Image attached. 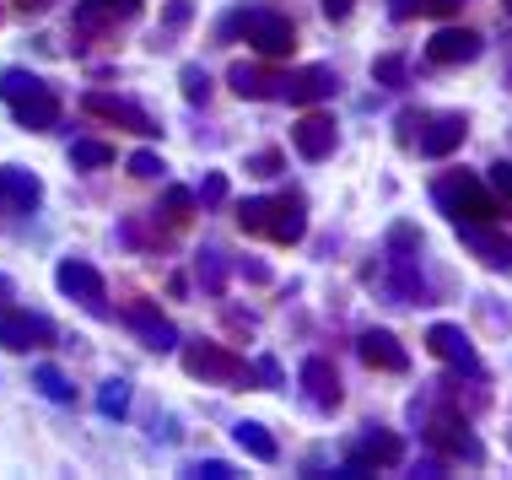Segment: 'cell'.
I'll use <instances>...</instances> for the list:
<instances>
[{
  "label": "cell",
  "mask_w": 512,
  "mask_h": 480,
  "mask_svg": "<svg viewBox=\"0 0 512 480\" xmlns=\"http://www.w3.org/2000/svg\"><path fill=\"white\" fill-rule=\"evenodd\" d=\"M0 98H6L11 119H17L22 130H49L54 119H60V92H54L44 76L22 71V65H6V71H0Z\"/></svg>",
  "instance_id": "obj_1"
},
{
  "label": "cell",
  "mask_w": 512,
  "mask_h": 480,
  "mask_svg": "<svg viewBox=\"0 0 512 480\" xmlns=\"http://www.w3.org/2000/svg\"><path fill=\"white\" fill-rule=\"evenodd\" d=\"M238 227L248 238H270V243H302L308 216H302L297 195H259L238 205Z\"/></svg>",
  "instance_id": "obj_2"
},
{
  "label": "cell",
  "mask_w": 512,
  "mask_h": 480,
  "mask_svg": "<svg viewBox=\"0 0 512 480\" xmlns=\"http://www.w3.org/2000/svg\"><path fill=\"white\" fill-rule=\"evenodd\" d=\"M432 200H437L442 216H453V222H491L496 216V189L480 184L475 173H442Z\"/></svg>",
  "instance_id": "obj_3"
},
{
  "label": "cell",
  "mask_w": 512,
  "mask_h": 480,
  "mask_svg": "<svg viewBox=\"0 0 512 480\" xmlns=\"http://www.w3.org/2000/svg\"><path fill=\"white\" fill-rule=\"evenodd\" d=\"M227 33H243L248 44L265 54V60H281V54L297 49V27H292V17H281L275 6H248V11H238V17L227 22Z\"/></svg>",
  "instance_id": "obj_4"
},
{
  "label": "cell",
  "mask_w": 512,
  "mask_h": 480,
  "mask_svg": "<svg viewBox=\"0 0 512 480\" xmlns=\"http://www.w3.org/2000/svg\"><path fill=\"white\" fill-rule=\"evenodd\" d=\"M54 286H60L71 303L87 308L92 319H108V286H103V276H98V265H87V259H60Z\"/></svg>",
  "instance_id": "obj_5"
},
{
  "label": "cell",
  "mask_w": 512,
  "mask_h": 480,
  "mask_svg": "<svg viewBox=\"0 0 512 480\" xmlns=\"http://www.w3.org/2000/svg\"><path fill=\"white\" fill-rule=\"evenodd\" d=\"M178 356H184V373L189 378H205V383H248V362H243V356H232L227 346L195 340V346H184Z\"/></svg>",
  "instance_id": "obj_6"
},
{
  "label": "cell",
  "mask_w": 512,
  "mask_h": 480,
  "mask_svg": "<svg viewBox=\"0 0 512 480\" xmlns=\"http://www.w3.org/2000/svg\"><path fill=\"white\" fill-rule=\"evenodd\" d=\"M405 459V443H399V432H383V427H367V437L351 448V459L340 464V480H362L372 470H389V464Z\"/></svg>",
  "instance_id": "obj_7"
},
{
  "label": "cell",
  "mask_w": 512,
  "mask_h": 480,
  "mask_svg": "<svg viewBox=\"0 0 512 480\" xmlns=\"http://www.w3.org/2000/svg\"><path fill=\"white\" fill-rule=\"evenodd\" d=\"M426 443L442 448V454H453V459L486 464V448L475 443V432H469V421L459 416V410H437V416H426Z\"/></svg>",
  "instance_id": "obj_8"
},
{
  "label": "cell",
  "mask_w": 512,
  "mask_h": 480,
  "mask_svg": "<svg viewBox=\"0 0 512 480\" xmlns=\"http://www.w3.org/2000/svg\"><path fill=\"white\" fill-rule=\"evenodd\" d=\"M426 351H432L437 362H448V367H459V373H469V378H486V362H480L475 340H469L459 324H432V329H426Z\"/></svg>",
  "instance_id": "obj_9"
},
{
  "label": "cell",
  "mask_w": 512,
  "mask_h": 480,
  "mask_svg": "<svg viewBox=\"0 0 512 480\" xmlns=\"http://www.w3.org/2000/svg\"><path fill=\"white\" fill-rule=\"evenodd\" d=\"M81 108H87L92 119H108V125H119V130H130V135H141V141L162 135L157 125H151L146 108H135L130 98H114V92H87V98H81Z\"/></svg>",
  "instance_id": "obj_10"
},
{
  "label": "cell",
  "mask_w": 512,
  "mask_h": 480,
  "mask_svg": "<svg viewBox=\"0 0 512 480\" xmlns=\"http://www.w3.org/2000/svg\"><path fill=\"white\" fill-rule=\"evenodd\" d=\"M54 340V324L44 319V313H22V308H0V346L6 351H38Z\"/></svg>",
  "instance_id": "obj_11"
},
{
  "label": "cell",
  "mask_w": 512,
  "mask_h": 480,
  "mask_svg": "<svg viewBox=\"0 0 512 480\" xmlns=\"http://www.w3.org/2000/svg\"><path fill=\"white\" fill-rule=\"evenodd\" d=\"M453 227H459V243L486 270H512V238L507 232H496L491 222H453Z\"/></svg>",
  "instance_id": "obj_12"
},
{
  "label": "cell",
  "mask_w": 512,
  "mask_h": 480,
  "mask_svg": "<svg viewBox=\"0 0 512 480\" xmlns=\"http://www.w3.org/2000/svg\"><path fill=\"white\" fill-rule=\"evenodd\" d=\"M469 135V119L464 114H426L421 119V135H415V152L421 157H453Z\"/></svg>",
  "instance_id": "obj_13"
},
{
  "label": "cell",
  "mask_w": 512,
  "mask_h": 480,
  "mask_svg": "<svg viewBox=\"0 0 512 480\" xmlns=\"http://www.w3.org/2000/svg\"><path fill=\"white\" fill-rule=\"evenodd\" d=\"M340 92V76H335V65H302V71L292 76H281V98L286 103H324V98H335Z\"/></svg>",
  "instance_id": "obj_14"
},
{
  "label": "cell",
  "mask_w": 512,
  "mask_h": 480,
  "mask_svg": "<svg viewBox=\"0 0 512 480\" xmlns=\"http://www.w3.org/2000/svg\"><path fill=\"white\" fill-rule=\"evenodd\" d=\"M297 383H302V394H308L313 410H340V400H345L340 373L324 362V356H308V362H302V373H297Z\"/></svg>",
  "instance_id": "obj_15"
},
{
  "label": "cell",
  "mask_w": 512,
  "mask_h": 480,
  "mask_svg": "<svg viewBox=\"0 0 512 480\" xmlns=\"http://www.w3.org/2000/svg\"><path fill=\"white\" fill-rule=\"evenodd\" d=\"M356 351H362V362L372 367V373H410V351L399 346L389 329H362Z\"/></svg>",
  "instance_id": "obj_16"
},
{
  "label": "cell",
  "mask_w": 512,
  "mask_h": 480,
  "mask_svg": "<svg viewBox=\"0 0 512 480\" xmlns=\"http://www.w3.org/2000/svg\"><path fill=\"white\" fill-rule=\"evenodd\" d=\"M335 141H340V125L329 114H302L297 125H292V146L308 162H324L329 152H335Z\"/></svg>",
  "instance_id": "obj_17"
},
{
  "label": "cell",
  "mask_w": 512,
  "mask_h": 480,
  "mask_svg": "<svg viewBox=\"0 0 512 480\" xmlns=\"http://www.w3.org/2000/svg\"><path fill=\"white\" fill-rule=\"evenodd\" d=\"M480 54V33L475 27H437L432 44H426V60L432 65H469Z\"/></svg>",
  "instance_id": "obj_18"
},
{
  "label": "cell",
  "mask_w": 512,
  "mask_h": 480,
  "mask_svg": "<svg viewBox=\"0 0 512 480\" xmlns=\"http://www.w3.org/2000/svg\"><path fill=\"white\" fill-rule=\"evenodd\" d=\"M124 324H130L135 335H141V346H151V351H173L178 346V329L162 319L151 303H130V308H124Z\"/></svg>",
  "instance_id": "obj_19"
},
{
  "label": "cell",
  "mask_w": 512,
  "mask_h": 480,
  "mask_svg": "<svg viewBox=\"0 0 512 480\" xmlns=\"http://www.w3.org/2000/svg\"><path fill=\"white\" fill-rule=\"evenodd\" d=\"M141 17V0H81L76 6V27L81 33H98V27H119Z\"/></svg>",
  "instance_id": "obj_20"
},
{
  "label": "cell",
  "mask_w": 512,
  "mask_h": 480,
  "mask_svg": "<svg viewBox=\"0 0 512 480\" xmlns=\"http://www.w3.org/2000/svg\"><path fill=\"white\" fill-rule=\"evenodd\" d=\"M0 200H6L11 211H38L44 184H38L27 168H17V162H6V168H0Z\"/></svg>",
  "instance_id": "obj_21"
},
{
  "label": "cell",
  "mask_w": 512,
  "mask_h": 480,
  "mask_svg": "<svg viewBox=\"0 0 512 480\" xmlns=\"http://www.w3.org/2000/svg\"><path fill=\"white\" fill-rule=\"evenodd\" d=\"M227 87L238 92V98H270V92H281V81H270L259 65H248V60H238L227 71Z\"/></svg>",
  "instance_id": "obj_22"
},
{
  "label": "cell",
  "mask_w": 512,
  "mask_h": 480,
  "mask_svg": "<svg viewBox=\"0 0 512 480\" xmlns=\"http://www.w3.org/2000/svg\"><path fill=\"white\" fill-rule=\"evenodd\" d=\"M232 437H238V448H243L248 459H259V464H275V454H281V448H275V437L259 427V421H238Z\"/></svg>",
  "instance_id": "obj_23"
},
{
  "label": "cell",
  "mask_w": 512,
  "mask_h": 480,
  "mask_svg": "<svg viewBox=\"0 0 512 480\" xmlns=\"http://www.w3.org/2000/svg\"><path fill=\"white\" fill-rule=\"evenodd\" d=\"M33 383H38V389H44V394H49V400H54V405H71V400H76V389H71V378H65V373H60V367H49V362H44V367H33Z\"/></svg>",
  "instance_id": "obj_24"
},
{
  "label": "cell",
  "mask_w": 512,
  "mask_h": 480,
  "mask_svg": "<svg viewBox=\"0 0 512 480\" xmlns=\"http://www.w3.org/2000/svg\"><path fill=\"white\" fill-rule=\"evenodd\" d=\"M98 410H103L108 421H119L124 410H130V383H124V378H108L103 389H98Z\"/></svg>",
  "instance_id": "obj_25"
},
{
  "label": "cell",
  "mask_w": 512,
  "mask_h": 480,
  "mask_svg": "<svg viewBox=\"0 0 512 480\" xmlns=\"http://www.w3.org/2000/svg\"><path fill=\"white\" fill-rule=\"evenodd\" d=\"M71 162H76V168H108V162H114V146H103V141H76V146H71Z\"/></svg>",
  "instance_id": "obj_26"
},
{
  "label": "cell",
  "mask_w": 512,
  "mask_h": 480,
  "mask_svg": "<svg viewBox=\"0 0 512 480\" xmlns=\"http://www.w3.org/2000/svg\"><path fill=\"white\" fill-rule=\"evenodd\" d=\"M200 195H189V189L168 184V195H162V211H168V222H189V211H195Z\"/></svg>",
  "instance_id": "obj_27"
},
{
  "label": "cell",
  "mask_w": 512,
  "mask_h": 480,
  "mask_svg": "<svg viewBox=\"0 0 512 480\" xmlns=\"http://www.w3.org/2000/svg\"><path fill=\"white\" fill-rule=\"evenodd\" d=\"M178 81H184V98H189V103H205V98H211V76H205L200 65H184V71H178Z\"/></svg>",
  "instance_id": "obj_28"
},
{
  "label": "cell",
  "mask_w": 512,
  "mask_h": 480,
  "mask_svg": "<svg viewBox=\"0 0 512 480\" xmlns=\"http://www.w3.org/2000/svg\"><path fill=\"white\" fill-rule=\"evenodd\" d=\"M372 76H378L383 87H405V60H399V54H383V60L372 65Z\"/></svg>",
  "instance_id": "obj_29"
},
{
  "label": "cell",
  "mask_w": 512,
  "mask_h": 480,
  "mask_svg": "<svg viewBox=\"0 0 512 480\" xmlns=\"http://www.w3.org/2000/svg\"><path fill=\"white\" fill-rule=\"evenodd\" d=\"M189 475H200V480H238V470H232V464H221V459H200V464H189Z\"/></svg>",
  "instance_id": "obj_30"
},
{
  "label": "cell",
  "mask_w": 512,
  "mask_h": 480,
  "mask_svg": "<svg viewBox=\"0 0 512 480\" xmlns=\"http://www.w3.org/2000/svg\"><path fill=\"white\" fill-rule=\"evenodd\" d=\"M130 173H135V178H157V173H168V168H162L157 152H135V157H130Z\"/></svg>",
  "instance_id": "obj_31"
},
{
  "label": "cell",
  "mask_w": 512,
  "mask_h": 480,
  "mask_svg": "<svg viewBox=\"0 0 512 480\" xmlns=\"http://www.w3.org/2000/svg\"><path fill=\"white\" fill-rule=\"evenodd\" d=\"M195 270H200V281L211 286V292H221V254H200Z\"/></svg>",
  "instance_id": "obj_32"
},
{
  "label": "cell",
  "mask_w": 512,
  "mask_h": 480,
  "mask_svg": "<svg viewBox=\"0 0 512 480\" xmlns=\"http://www.w3.org/2000/svg\"><path fill=\"white\" fill-rule=\"evenodd\" d=\"M200 200H205V205H221V200H227V178H221V173H205Z\"/></svg>",
  "instance_id": "obj_33"
},
{
  "label": "cell",
  "mask_w": 512,
  "mask_h": 480,
  "mask_svg": "<svg viewBox=\"0 0 512 480\" xmlns=\"http://www.w3.org/2000/svg\"><path fill=\"white\" fill-rule=\"evenodd\" d=\"M491 189H496V195H502V200H512V162L502 157V162H496V168H491Z\"/></svg>",
  "instance_id": "obj_34"
},
{
  "label": "cell",
  "mask_w": 512,
  "mask_h": 480,
  "mask_svg": "<svg viewBox=\"0 0 512 480\" xmlns=\"http://www.w3.org/2000/svg\"><path fill=\"white\" fill-rule=\"evenodd\" d=\"M275 168H281V152H259V157H248V173H259V178H270Z\"/></svg>",
  "instance_id": "obj_35"
},
{
  "label": "cell",
  "mask_w": 512,
  "mask_h": 480,
  "mask_svg": "<svg viewBox=\"0 0 512 480\" xmlns=\"http://www.w3.org/2000/svg\"><path fill=\"white\" fill-rule=\"evenodd\" d=\"M389 11L399 22H410V17H421V11H426V0H389Z\"/></svg>",
  "instance_id": "obj_36"
},
{
  "label": "cell",
  "mask_w": 512,
  "mask_h": 480,
  "mask_svg": "<svg viewBox=\"0 0 512 480\" xmlns=\"http://www.w3.org/2000/svg\"><path fill=\"white\" fill-rule=\"evenodd\" d=\"M459 6H464V0H426V11H432V17H453Z\"/></svg>",
  "instance_id": "obj_37"
},
{
  "label": "cell",
  "mask_w": 512,
  "mask_h": 480,
  "mask_svg": "<svg viewBox=\"0 0 512 480\" xmlns=\"http://www.w3.org/2000/svg\"><path fill=\"white\" fill-rule=\"evenodd\" d=\"M351 6H356V0H324V17H351Z\"/></svg>",
  "instance_id": "obj_38"
},
{
  "label": "cell",
  "mask_w": 512,
  "mask_h": 480,
  "mask_svg": "<svg viewBox=\"0 0 512 480\" xmlns=\"http://www.w3.org/2000/svg\"><path fill=\"white\" fill-rule=\"evenodd\" d=\"M238 270H243V276H248V281H270V270H265V265H259V259H243V265H238Z\"/></svg>",
  "instance_id": "obj_39"
},
{
  "label": "cell",
  "mask_w": 512,
  "mask_h": 480,
  "mask_svg": "<svg viewBox=\"0 0 512 480\" xmlns=\"http://www.w3.org/2000/svg\"><path fill=\"white\" fill-rule=\"evenodd\" d=\"M254 373H259V378H265V383H281V367H275V362H270V356H265V362H259V367H254Z\"/></svg>",
  "instance_id": "obj_40"
},
{
  "label": "cell",
  "mask_w": 512,
  "mask_h": 480,
  "mask_svg": "<svg viewBox=\"0 0 512 480\" xmlns=\"http://www.w3.org/2000/svg\"><path fill=\"white\" fill-rule=\"evenodd\" d=\"M27 6H49V0H27Z\"/></svg>",
  "instance_id": "obj_41"
},
{
  "label": "cell",
  "mask_w": 512,
  "mask_h": 480,
  "mask_svg": "<svg viewBox=\"0 0 512 480\" xmlns=\"http://www.w3.org/2000/svg\"><path fill=\"white\" fill-rule=\"evenodd\" d=\"M502 6H507V17H512V0H502Z\"/></svg>",
  "instance_id": "obj_42"
},
{
  "label": "cell",
  "mask_w": 512,
  "mask_h": 480,
  "mask_svg": "<svg viewBox=\"0 0 512 480\" xmlns=\"http://www.w3.org/2000/svg\"><path fill=\"white\" fill-rule=\"evenodd\" d=\"M507 443H512V437H507Z\"/></svg>",
  "instance_id": "obj_43"
}]
</instances>
